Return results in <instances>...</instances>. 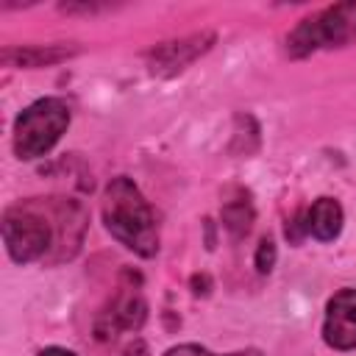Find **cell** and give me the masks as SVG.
Returning a JSON list of instances; mask_svg holds the SVG:
<instances>
[{
    "instance_id": "obj_2",
    "label": "cell",
    "mask_w": 356,
    "mask_h": 356,
    "mask_svg": "<svg viewBox=\"0 0 356 356\" xmlns=\"http://www.w3.org/2000/svg\"><path fill=\"white\" fill-rule=\"evenodd\" d=\"M72 111L64 97H39L14 120V153L22 161L42 159L70 128Z\"/></svg>"
},
{
    "instance_id": "obj_4",
    "label": "cell",
    "mask_w": 356,
    "mask_h": 356,
    "mask_svg": "<svg viewBox=\"0 0 356 356\" xmlns=\"http://www.w3.org/2000/svg\"><path fill=\"white\" fill-rule=\"evenodd\" d=\"M211 44H214V33H209V31L189 33V36H181V39H172V42H161L147 53V67H150L153 75L170 78L181 70H186Z\"/></svg>"
},
{
    "instance_id": "obj_6",
    "label": "cell",
    "mask_w": 356,
    "mask_h": 356,
    "mask_svg": "<svg viewBox=\"0 0 356 356\" xmlns=\"http://www.w3.org/2000/svg\"><path fill=\"white\" fill-rule=\"evenodd\" d=\"M147 317V303L139 295V289H128L120 298H114V303L97 317V337L100 339H111L120 331H139L142 323Z\"/></svg>"
},
{
    "instance_id": "obj_3",
    "label": "cell",
    "mask_w": 356,
    "mask_h": 356,
    "mask_svg": "<svg viewBox=\"0 0 356 356\" xmlns=\"http://www.w3.org/2000/svg\"><path fill=\"white\" fill-rule=\"evenodd\" d=\"M353 36H356V0H345L303 17L286 33V53L292 58H303L317 50L348 44Z\"/></svg>"
},
{
    "instance_id": "obj_1",
    "label": "cell",
    "mask_w": 356,
    "mask_h": 356,
    "mask_svg": "<svg viewBox=\"0 0 356 356\" xmlns=\"http://www.w3.org/2000/svg\"><path fill=\"white\" fill-rule=\"evenodd\" d=\"M103 225L106 231L142 259L159 253V222L153 206L128 175L108 181L103 192Z\"/></svg>"
},
{
    "instance_id": "obj_5",
    "label": "cell",
    "mask_w": 356,
    "mask_h": 356,
    "mask_svg": "<svg viewBox=\"0 0 356 356\" xmlns=\"http://www.w3.org/2000/svg\"><path fill=\"white\" fill-rule=\"evenodd\" d=\"M323 339L334 350L356 348V289L345 286L328 298L323 317Z\"/></svg>"
},
{
    "instance_id": "obj_11",
    "label": "cell",
    "mask_w": 356,
    "mask_h": 356,
    "mask_svg": "<svg viewBox=\"0 0 356 356\" xmlns=\"http://www.w3.org/2000/svg\"><path fill=\"white\" fill-rule=\"evenodd\" d=\"M273 264H275V242L270 236H264L259 242V248H256V270L259 273H270Z\"/></svg>"
},
{
    "instance_id": "obj_10",
    "label": "cell",
    "mask_w": 356,
    "mask_h": 356,
    "mask_svg": "<svg viewBox=\"0 0 356 356\" xmlns=\"http://www.w3.org/2000/svg\"><path fill=\"white\" fill-rule=\"evenodd\" d=\"M164 356H220V353H211L209 348H203L197 342H184V345H172L170 350H164ZM222 356H264V353L256 348H245V350H234V353H222Z\"/></svg>"
},
{
    "instance_id": "obj_12",
    "label": "cell",
    "mask_w": 356,
    "mask_h": 356,
    "mask_svg": "<svg viewBox=\"0 0 356 356\" xmlns=\"http://www.w3.org/2000/svg\"><path fill=\"white\" fill-rule=\"evenodd\" d=\"M122 356H150V350H147V345H145L142 339H134V342L125 348Z\"/></svg>"
},
{
    "instance_id": "obj_7",
    "label": "cell",
    "mask_w": 356,
    "mask_h": 356,
    "mask_svg": "<svg viewBox=\"0 0 356 356\" xmlns=\"http://www.w3.org/2000/svg\"><path fill=\"white\" fill-rule=\"evenodd\" d=\"M303 217H306V234L314 236L317 242L337 239L342 231V222H345V211H342L339 200H334V197H317Z\"/></svg>"
},
{
    "instance_id": "obj_9",
    "label": "cell",
    "mask_w": 356,
    "mask_h": 356,
    "mask_svg": "<svg viewBox=\"0 0 356 356\" xmlns=\"http://www.w3.org/2000/svg\"><path fill=\"white\" fill-rule=\"evenodd\" d=\"M220 217H222V225L231 231V236H245L253 225V203H250V195L245 189H231L222 200V209H220Z\"/></svg>"
},
{
    "instance_id": "obj_8",
    "label": "cell",
    "mask_w": 356,
    "mask_h": 356,
    "mask_svg": "<svg viewBox=\"0 0 356 356\" xmlns=\"http://www.w3.org/2000/svg\"><path fill=\"white\" fill-rule=\"evenodd\" d=\"M78 47H67V44H25V47H6L3 50V64L8 67H22V70H33V67H50L58 64L70 56H75Z\"/></svg>"
},
{
    "instance_id": "obj_13",
    "label": "cell",
    "mask_w": 356,
    "mask_h": 356,
    "mask_svg": "<svg viewBox=\"0 0 356 356\" xmlns=\"http://www.w3.org/2000/svg\"><path fill=\"white\" fill-rule=\"evenodd\" d=\"M39 356H75V353L67 350V348H61V345H50V348H42Z\"/></svg>"
}]
</instances>
